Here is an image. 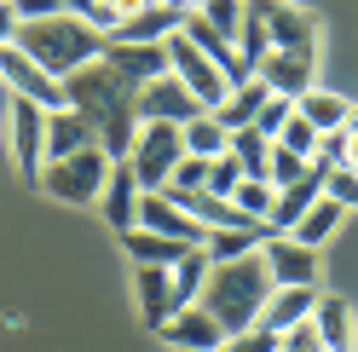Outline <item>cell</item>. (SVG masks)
<instances>
[{"instance_id":"6da1fadb","label":"cell","mask_w":358,"mask_h":352,"mask_svg":"<svg viewBox=\"0 0 358 352\" xmlns=\"http://www.w3.org/2000/svg\"><path fill=\"white\" fill-rule=\"evenodd\" d=\"M64 110L93 122L99 150L110 162H127V145L139 133V110H133V87L122 75H110L104 64H81V70L64 81Z\"/></svg>"},{"instance_id":"7a4b0ae2","label":"cell","mask_w":358,"mask_h":352,"mask_svg":"<svg viewBox=\"0 0 358 352\" xmlns=\"http://www.w3.org/2000/svg\"><path fill=\"white\" fill-rule=\"evenodd\" d=\"M266 295H272V277H266L260 249H255V254H243V260L208 266V283H203V295H196V306H203L226 335H237V329H255Z\"/></svg>"},{"instance_id":"3957f363","label":"cell","mask_w":358,"mask_h":352,"mask_svg":"<svg viewBox=\"0 0 358 352\" xmlns=\"http://www.w3.org/2000/svg\"><path fill=\"white\" fill-rule=\"evenodd\" d=\"M17 52H29L52 81H70L81 64H99L104 35L87 24V17H35V24H17Z\"/></svg>"},{"instance_id":"277c9868","label":"cell","mask_w":358,"mask_h":352,"mask_svg":"<svg viewBox=\"0 0 358 352\" xmlns=\"http://www.w3.org/2000/svg\"><path fill=\"white\" fill-rule=\"evenodd\" d=\"M104 179H110V156H104L99 145H87V150H76V156H58V162L41 168L35 191L58 196V203H81V208H87V203H99Z\"/></svg>"},{"instance_id":"5b68a950","label":"cell","mask_w":358,"mask_h":352,"mask_svg":"<svg viewBox=\"0 0 358 352\" xmlns=\"http://www.w3.org/2000/svg\"><path fill=\"white\" fill-rule=\"evenodd\" d=\"M179 156H185V139L173 122H139V133L127 145V173L139 179V191H162Z\"/></svg>"},{"instance_id":"8992f818","label":"cell","mask_w":358,"mask_h":352,"mask_svg":"<svg viewBox=\"0 0 358 352\" xmlns=\"http://www.w3.org/2000/svg\"><path fill=\"white\" fill-rule=\"evenodd\" d=\"M266 24V41L272 52H301V58H318L324 47V17L306 12V6H289V0H249Z\"/></svg>"},{"instance_id":"52a82bcc","label":"cell","mask_w":358,"mask_h":352,"mask_svg":"<svg viewBox=\"0 0 358 352\" xmlns=\"http://www.w3.org/2000/svg\"><path fill=\"white\" fill-rule=\"evenodd\" d=\"M6 150H12L17 179L35 185L41 168H47V110H41V104H29V98H12L6 104Z\"/></svg>"},{"instance_id":"ba28073f","label":"cell","mask_w":358,"mask_h":352,"mask_svg":"<svg viewBox=\"0 0 358 352\" xmlns=\"http://www.w3.org/2000/svg\"><path fill=\"white\" fill-rule=\"evenodd\" d=\"M168 75L185 87V93L203 104V110H220V104H226V93H231V81L220 75L214 64L185 41V35H173V41H168Z\"/></svg>"},{"instance_id":"9c48e42d","label":"cell","mask_w":358,"mask_h":352,"mask_svg":"<svg viewBox=\"0 0 358 352\" xmlns=\"http://www.w3.org/2000/svg\"><path fill=\"white\" fill-rule=\"evenodd\" d=\"M260 266L272 277V289H318V249H301L295 237H266L260 243Z\"/></svg>"},{"instance_id":"30bf717a","label":"cell","mask_w":358,"mask_h":352,"mask_svg":"<svg viewBox=\"0 0 358 352\" xmlns=\"http://www.w3.org/2000/svg\"><path fill=\"white\" fill-rule=\"evenodd\" d=\"M0 81H6L12 98H29V104L47 110V116L64 110V81H52L29 52H17V47H0Z\"/></svg>"},{"instance_id":"8fae6325","label":"cell","mask_w":358,"mask_h":352,"mask_svg":"<svg viewBox=\"0 0 358 352\" xmlns=\"http://www.w3.org/2000/svg\"><path fill=\"white\" fill-rule=\"evenodd\" d=\"M99 64H104L110 75H122L133 93H139V87H150V81L168 75V47H145V41H104Z\"/></svg>"},{"instance_id":"7c38bea8","label":"cell","mask_w":358,"mask_h":352,"mask_svg":"<svg viewBox=\"0 0 358 352\" xmlns=\"http://www.w3.org/2000/svg\"><path fill=\"white\" fill-rule=\"evenodd\" d=\"M255 81H260L272 98H289V104H295L301 93H312V87H318V58H301V52H266V58L255 64Z\"/></svg>"},{"instance_id":"4fadbf2b","label":"cell","mask_w":358,"mask_h":352,"mask_svg":"<svg viewBox=\"0 0 358 352\" xmlns=\"http://www.w3.org/2000/svg\"><path fill=\"white\" fill-rule=\"evenodd\" d=\"M133 110H139V122H173V127H185V122H196V116H203V104H196L185 87L173 81V75H162V81L139 87V93H133Z\"/></svg>"},{"instance_id":"5bb4252c","label":"cell","mask_w":358,"mask_h":352,"mask_svg":"<svg viewBox=\"0 0 358 352\" xmlns=\"http://www.w3.org/2000/svg\"><path fill=\"white\" fill-rule=\"evenodd\" d=\"M139 231H156V237H173V243H185V249H203V226L179 208V203H168L162 191H145L139 196Z\"/></svg>"},{"instance_id":"9a60e30c","label":"cell","mask_w":358,"mask_h":352,"mask_svg":"<svg viewBox=\"0 0 358 352\" xmlns=\"http://www.w3.org/2000/svg\"><path fill=\"white\" fill-rule=\"evenodd\" d=\"M173 352H220V341H226V329H220L203 306H179V312L156 329Z\"/></svg>"},{"instance_id":"2e32d148","label":"cell","mask_w":358,"mask_h":352,"mask_svg":"<svg viewBox=\"0 0 358 352\" xmlns=\"http://www.w3.org/2000/svg\"><path fill=\"white\" fill-rule=\"evenodd\" d=\"M139 179H133V173H127V162H110V179H104V191H99V208H104V226L110 231H133V226H139Z\"/></svg>"},{"instance_id":"e0dca14e","label":"cell","mask_w":358,"mask_h":352,"mask_svg":"<svg viewBox=\"0 0 358 352\" xmlns=\"http://www.w3.org/2000/svg\"><path fill=\"white\" fill-rule=\"evenodd\" d=\"M312 329H318L324 352H352L358 346V312H352V300L318 295V306H312Z\"/></svg>"},{"instance_id":"ac0fdd59","label":"cell","mask_w":358,"mask_h":352,"mask_svg":"<svg viewBox=\"0 0 358 352\" xmlns=\"http://www.w3.org/2000/svg\"><path fill=\"white\" fill-rule=\"evenodd\" d=\"M133 306H139V318L150 329H162L173 312H179V300H173V283L162 266H133Z\"/></svg>"},{"instance_id":"d6986e66","label":"cell","mask_w":358,"mask_h":352,"mask_svg":"<svg viewBox=\"0 0 358 352\" xmlns=\"http://www.w3.org/2000/svg\"><path fill=\"white\" fill-rule=\"evenodd\" d=\"M312 306H318V289H272L260 306L255 329H266V335H283V329H295L312 318Z\"/></svg>"},{"instance_id":"ffe728a7","label":"cell","mask_w":358,"mask_h":352,"mask_svg":"<svg viewBox=\"0 0 358 352\" xmlns=\"http://www.w3.org/2000/svg\"><path fill=\"white\" fill-rule=\"evenodd\" d=\"M87 145H99V133H93L87 116H76V110H52L47 116V162L76 156V150H87Z\"/></svg>"},{"instance_id":"44dd1931","label":"cell","mask_w":358,"mask_h":352,"mask_svg":"<svg viewBox=\"0 0 358 352\" xmlns=\"http://www.w3.org/2000/svg\"><path fill=\"white\" fill-rule=\"evenodd\" d=\"M341 219H347V208H341V203H329V196H318V203H312V208L301 214V226L289 231V237H295L301 249H324L329 237L341 231Z\"/></svg>"},{"instance_id":"7402d4cb","label":"cell","mask_w":358,"mask_h":352,"mask_svg":"<svg viewBox=\"0 0 358 352\" xmlns=\"http://www.w3.org/2000/svg\"><path fill=\"white\" fill-rule=\"evenodd\" d=\"M122 249L133 254V266H162V272H173V266H179V254H185V243H173V237H156V231H139V226L122 237Z\"/></svg>"},{"instance_id":"603a6c76","label":"cell","mask_w":358,"mask_h":352,"mask_svg":"<svg viewBox=\"0 0 358 352\" xmlns=\"http://www.w3.org/2000/svg\"><path fill=\"white\" fill-rule=\"evenodd\" d=\"M295 110H301L312 127H318V133H341L352 104H347L341 93H329V87H312V93H301V98H295Z\"/></svg>"},{"instance_id":"cb8c5ba5","label":"cell","mask_w":358,"mask_h":352,"mask_svg":"<svg viewBox=\"0 0 358 352\" xmlns=\"http://www.w3.org/2000/svg\"><path fill=\"white\" fill-rule=\"evenodd\" d=\"M266 98H272V93H266L260 81H243V87H231V93H226V104L214 110V122L226 127V133H237V127H255V116H260Z\"/></svg>"},{"instance_id":"d4e9b609","label":"cell","mask_w":358,"mask_h":352,"mask_svg":"<svg viewBox=\"0 0 358 352\" xmlns=\"http://www.w3.org/2000/svg\"><path fill=\"white\" fill-rule=\"evenodd\" d=\"M260 243H266V226H237V231H208L203 237V254H208V266H226V260L255 254Z\"/></svg>"},{"instance_id":"484cf974","label":"cell","mask_w":358,"mask_h":352,"mask_svg":"<svg viewBox=\"0 0 358 352\" xmlns=\"http://www.w3.org/2000/svg\"><path fill=\"white\" fill-rule=\"evenodd\" d=\"M226 156L243 168V179H266V162H272V139H260L255 127H237L226 139Z\"/></svg>"},{"instance_id":"4316f807","label":"cell","mask_w":358,"mask_h":352,"mask_svg":"<svg viewBox=\"0 0 358 352\" xmlns=\"http://www.w3.org/2000/svg\"><path fill=\"white\" fill-rule=\"evenodd\" d=\"M179 139H185V156H203V162H214V156H226V127L214 122V110H203L196 122H185L179 127Z\"/></svg>"},{"instance_id":"83f0119b","label":"cell","mask_w":358,"mask_h":352,"mask_svg":"<svg viewBox=\"0 0 358 352\" xmlns=\"http://www.w3.org/2000/svg\"><path fill=\"white\" fill-rule=\"evenodd\" d=\"M168 283H173V300L179 306H196V295H203V283H208V254L203 249H185L179 266L168 272Z\"/></svg>"},{"instance_id":"f1b7e54d","label":"cell","mask_w":358,"mask_h":352,"mask_svg":"<svg viewBox=\"0 0 358 352\" xmlns=\"http://www.w3.org/2000/svg\"><path fill=\"white\" fill-rule=\"evenodd\" d=\"M272 203H278V191L266 185V179H243L237 191H231V208L249 219V226H266V214H272Z\"/></svg>"},{"instance_id":"f546056e","label":"cell","mask_w":358,"mask_h":352,"mask_svg":"<svg viewBox=\"0 0 358 352\" xmlns=\"http://www.w3.org/2000/svg\"><path fill=\"white\" fill-rule=\"evenodd\" d=\"M243 12H249V0H203L196 6V17L214 29V35H226L231 47H237V29H243Z\"/></svg>"},{"instance_id":"4dcf8cb0","label":"cell","mask_w":358,"mask_h":352,"mask_svg":"<svg viewBox=\"0 0 358 352\" xmlns=\"http://www.w3.org/2000/svg\"><path fill=\"white\" fill-rule=\"evenodd\" d=\"M306 173H312V162H306V156H295V150H283V145L272 139V162H266V185H272V191H283V185L306 179Z\"/></svg>"},{"instance_id":"1f68e13d","label":"cell","mask_w":358,"mask_h":352,"mask_svg":"<svg viewBox=\"0 0 358 352\" xmlns=\"http://www.w3.org/2000/svg\"><path fill=\"white\" fill-rule=\"evenodd\" d=\"M278 145H283V150H295V156H306V162H312V150H318V127H312V122L301 116V110H295V116L283 122Z\"/></svg>"},{"instance_id":"d6a6232c","label":"cell","mask_w":358,"mask_h":352,"mask_svg":"<svg viewBox=\"0 0 358 352\" xmlns=\"http://www.w3.org/2000/svg\"><path fill=\"white\" fill-rule=\"evenodd\" d=\"M203 179H208V162H203V156H179L162 191H168V196H185V191H203Z\"/></svg>"},{"instance_id":"836d02e7","label":"cell","mask_w":358,"mask_h":352,"mask_svg":"<svg viewBox=\"0 0 358 352\" xmlns=\"http://www.w3.org/2000/svg\"><path fill=\"white\" fill-rule=\"evenodd\" d=\"M318 173H324V196L352 214V208H358V173H352V168H318Z\"/></svg>"},{"instance_id":"e575fe53","label":"cell","mask_w":358,"mask_h":352,"mask_svg":"<svg viewBox=\"0 0 358 352\" xmlns=\"http://www.w3.org/2000/svg\"><path fill=\"white\" fill-rule=\"evenodd\" d=\"M237 185H243V168H237L231 156H214V162H208L203 191H208V196H226V203H231V191H237Z\"/></svg>"},{"instance_id":"d590c367","label":"cell","mask_w":358,"mask_h":352,"mask_svg":"<svg viewBox=\"0 0 358 352\" xmlns=\"http://www.w3.org/2000/svg\"><path fill=\"white\" fill-rule=\"evenodd\" d=\"M289 116H295V104H289V98H266L260 116H255V133H260V139H278Z\"/></svg>"},{"instance_id":"8d00e7d4","label":"cell","mask_w":358,"mask_h":352,"mask_svg":"<svg viewBox=\"0 0 358 352\" xmlns=\"http://www.w3.org/2000/svg\"><path fill=\"white\" fill-rule=\"evenodd\" d=\"M220 352H278V335H266V329H237V335L220 341Z\"/></svg>"},{"instance_id":"74e56055","label":"cell","mask_w":358,"mask_h":352,"mask_svg":"<svg viewBox=\"0 0 358 352\" xmlns=\"http://www.w3.org/2000/svg\"><path fill=\"white\" fill-rule=\"evenodd\" d=\"M278 352H324V341H318V329H312V318L295 323V329H283V335H278Z\"/></svg>"},{"instance_id":"f35d334b","label":"cell","mask_w":358,"mask_h":352,"mask_svg":"<svg viewBox=\"0 0 358 352\" xmlns=\"http://www.w3.org/2000/svg\"><path fill=\"white\" fill-rule=\"evenodd\" d=\"M17 24H24L17 6H12V0H0V47H12V41H17Z\"/></svg>"},{"instance_id":"ab89813d","label":"cell","mask_w":358,"mask_h":352,"mask_svg":"<svg viewBox=\"0 0 358 352\" xmlns=\"http://www.w3.org/2000/svg\"><path fill=\"white\" fill-rule=\"evenodd\" d=\"M341 168H352V173H358V133H347V162H341Z\"/></svg>"},{"instance_id":"60d3db41","label":"cell","mask_w":358,"mask_h":352,"mask_svg":"<svg viewBox=\"0 0 358 352\" xmlns=\"http://www.w3.org/2000/svg\"><path fill=\"white\" fill-rule=\"evenodd\" d=\"M347 133H358V104H352V110H347Z\"/></svg>"}]
</instances>
